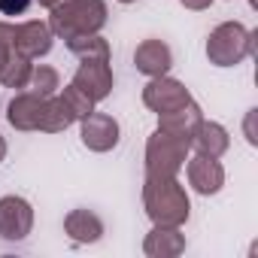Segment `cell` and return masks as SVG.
Segmentation results:
<instances>
[{
  "label": "cell",
  "mask_w": 258,
  "mask_h": 258,
  "mask_svg": "<svg viewBox=\"0 0 258 258\" xmlns=\"http://www.w3.org/2000/svg\"><path fill=\"white\" fill-rule=\"evenodd\" d=\"M61 97H64V103L70 106V112H73L76 118H85V115L94 109V100H91V97H88L82 88H76L73 82H70V85L61 91Z\"/></svg>",
  "instance_id": "obj_21"
},
{
  "label": "cell",
  "mask_w": 258,
  "mask_h": 258,
  "mask_svg": "<svg viewBox=\"0 0 258 258\" xmlns=\"http://www.w3.org/2000/svg\"><path fill=\"white\" fill-rule=\"evenodd\" d=\"M255 52V34L240 22H222L207 40V58L216 67H237L243 58Z\"/></svg>",
  "instance_id": "obj_3"
},
{
  "label": "cell",
  "mask_w": 258,
  "mask_h": 258,
  "mask_svg": "<svg viewBox=\"0 0 258 258\" xmlns=\"http://www.w3.org/2000/svg\"><path fill=\"white\" fill-rule=\"evenodd\" d=\"M58 4H64V0H40V7H46V10H52V7H58Z\"/></svg>",
  "instance_id": "obj_25"
},
{
  "label": "cell",
  "mask_w": 258,
  "mask_h": 258,
  "mask_svg": "<svg viewBox=\"0 0 258 258\" xmlns=\"http://www.w3.org/2000/svg\"><path fill=\"white\" fill-rule=\"evenodd\" d=\"M31 228H34V210L25 198H16V195L0 198V237L25 240Z\"/></svg>",
  "instance_id": "obj_6"
},
{
  "label": "cell",
  "mask_w": 258,
  "mask_h": 258,
  "mask_svg": "<svg viewBox=\"0 0 258 258\" xmlns=\"http://www.w3.org/2000/svg\"><path fill=\"white\" fill-rule=\"evenodd\" d=\"M134 64H137V70L143 76L155 79V76H164L173 67V52L161 40H143L137 46V52H134Z\"/></svg>",
  "instance_id": "obj_11"
},
{
  "label": "cell",
  "mask_w": 258,
  "mask_h": 258,
  "mask_svg": "<svg viewBox=\"0 0 258 258\" xmlns=\"http://www.w3.org/2000/svg\"><path fill=\"white\" fill-rule=\"evenodd\" d=\"M64 231H67L76 243H94V240H100V234H103V222H100L91 210H73V213H67V219H64Z\"/></svg>",
  "instance_id": "obj_15"
},
{
  "label": "cell",
  "mask_w": 258,
  "mask_h": 258,
  "mask_svg": "<svg viewBox=\"0 0 258 258\" xmlns=\"http://www.w3.org/2000/svg\"><path fill=\"white\" fill-rule=\"evenodd\" d=\"M188 161V182L195 191L201 195H216L222 185H225V170L219 164V158H210V155H195V158H185Z\"/></svg>",
  "instance_id": "obj_10"
},
{
  "label": "cell",
  "mask_w": 258,
  "mask_h": 258,
  "mask_svg": "<svg viewBox=\"0 0 258 258\" xmlns=\"http://www.w3.org/2000/svg\"><path fill=\"white\" fill-rule=\"evenodd\" d=\"M73 85L82 88L94 103L109 97L112 91V70H109V58H94V61H82L76 76H73Z\"/></svg>",
  "instance_id": "obj_7"
},
{
  "label": "cell",
  "mask_w": 258,
  "mask_h": 258,
  "mask_svg": "<svg viewBox=\"0 0 258 258\" xmlns=\"http://www.w3.org/2000/svg\"><path fill=\"white\" fill-rule=\"evenodd\" d=\"M13 37H16V25L0 22V67H4V64H7V58L16 52V43H13Z\"/></svg>",
  "instance_id": "obj_22"
},
{
  "label": "cell",
  "mask_w": 258,
  "mask_h": 258,
  "mask_svg": "<svg viewBox=\"0 0 258 258\" xmlns=\"http://www.w3.org/2000/svg\"><path fill=\"white\" fill-rule=\"evenodd\" d=\"M143 207L155 225L179 228L188 219V195L176 182V176H146L143 185Z\"/></svg>",
  "instance_id": "obj_1"
},
{
  "label": "cell",
  "mask_w": 258,
  "mask_h": 258,
  "mask_svg": "<svg viewBox=\"0 0 258 258\" xmlns=\"http://www.w3.org/2000/svg\"><path fill=\"white\" fill-rule=\"evenodd\" d=\"M106 25V4L103 0H64L52 7L49 28L55 37L73 40L82 34H97Z\"/></svg>",
  "instance_id": "obj_2"
},
{
  "label": "cell",
  "mask_w": 258,
  "mask_h": 258,
  "mask_svg": "<svg viewBox=\"0 0 258 258\" xmlns=\"http://www.w3.org/2000/svg\"><path fill=\"white\" fill-rule=\"evenodd\" d=\"M76 121V115L70 112V106L64 103V97L58 94H52V97H46V103H43V118H40V131H46V134H58V131H67V127Z\"/></svg>",
  "instance_id": "obj_17"
},
{
  "label": "cell",
  "mask_w": 258,
  "mask_h": 258,
  "mask_svg": "<svg viewBox=\"0 0 258 258\" xmlns=\"http://www.w3.org/2000/svg\"><path fill=\"white\" fill-rule=\"evenodd\" d=\"M191 100V94H188V88L179 82V79H170L167 73L164 76H155L146 88H143V103L152 109V112H173V109H179V106H185Z\"/></svg>",
  "instance_id": "obj_5"
},
{
  "label": "cell",
  "mask_w": 258,
  "mask_h": 258,
  "mask_svg": "<svg viewBox=\"0 0 258 258\" xmlns=\"http://www.w3.org/2000/svg\"><path fill=\"white\" fill-rule=\"evenodd\" d=\"M82 143L91 152H109L118 143V121L106 112H88L82 118Z\"/></svg>",
  "instance_id": "obj_9"
},
{
  "label": "cell",
  "mask_w": 258,
  "mask_h": 258,
  "mask_svg": "<svg viewBox=\"0 0 258 258\" xmlns=\"http://www.w3.org/2000/svg\"><path fill=\"white\" fill-rule=\"evenodd\" d=\"M52 40H55L52 28H49L46 22H40V19H31V22L16 25V37H13L16 52H22V55L31 58V61L49 55V52H52Z\"/></svg>",
  "instance_id": "obj_8"
},
{
  "label": "cell",
  "mask_w": 258,
  "mask_h": 258,
  "mask_svg": "<svg viewBox=\"0 0 258 258\" xmlns=\"http://www.w3.org/2000/svg\"><path fill=\"white\" fill-rule=\"evenodd\" d=\"M179 4H182L185 10H195V13H201V10H210V4H213V0H179Z\"/></svg>",
  "instance_id": "obj_24"
},
{
  "label": "cell",
  "mask_w": 258,
  "mask_h": 258,
  "mask_svg": "<svg viewBox=\"0 0 258 258\" xmlns=\"http://www.w3.org/2000/svg\"><path fill=\"white\" fill-rule=\"evenodd\" d=\"M43 103L46 97H37L34 91H25V94H16L10 100V124L19 127V131H40V118H43Z\"/></svg>",
  "instance_id": "obj_13"
},
{
  "label": "cell",
  "mask_w": 258,
  "mask_h": 258,
  "mask_svg": "<svg viewBox=\"0 0 258 258\" xmlns=\"http://www.w3.org/2000/svg\"><path fill=\"white\" fill-rule=\"evenodd\" d=\"M185 158H188L185 140L167 131H155L146 143V176H176Z\"/></svg>",
  "instance_id": "obj_4"
},
{
  "label": "cell",
  "mask_w": 258,
  "mask_h": 258,
  "mask_svg": "<svg viewBox=\"0 0 258 258\" xmlns=\"http://www.w3.org/2000/svg\"><path fill=\"white\" fill-rule=\"evenodd\" d=\"M188 146L198 149V155H210V158H222L231 146V137L228 131L219 124V121H201L198 124V131L191 134Z\"/></svg>",
  "instance_id": "obj_14"
},
{
  "label": "cell",
  "mask_w": 258,
  "mask_h": 258,
  "mask_svg": "<svg viewBox=\"0 0 258 258\" xmlns=\"http://www.w3.org/2000/svg\"><path fill=\"white\" fill-rule=\"evenodd\" d=\"M67 49L79 58V61H94V58H109V43L100 34H82L67 40Z\"/></svg>",
  "instance_id": "obj_19"
},
{
  "label": "cell",
  "mask_w": 258,
  "mask_h": 258,
  "mask_svg": "<svg viewBox=\"0 0 258 258\" xmlns=\"http://www.w3.org/2000/svg\"><path fill=\"white\" fill-rule=\"evenodd\" d=\"M204 121V112H201V106L195 103V100H188L185 106H179V109H173V112H161V118H158V131H167V134H173V137H179V140H191V134L198 131V124Z\"/></svg>",
  "instance_id": "obj_12"
},
{
  "label": "cell",
  "mask_w": 258,
  "mask_h": 258,
  "mask_svg": "<svg viewBox=\"0 0 258 258\" xmlns=\"http://www.w3.org/2000/svg\"><path fill=\"white\" fill-rule=\"evenodd\" d=\"M118 4H134V0H118Z\"/></svg>",
  "instance_id": "obj_27"
},
{
  "label": "cell",
  "mask_w": 258,
  "mask_h": 258,
  "mask_svg": "<svg viewBox=\"0 0 258 258\" xmlns=\"http://www.w3.org/2000/svg\"><path fill=\"white\" fill-rule=\"evenodd\" d=\"M28 88L37 94V97H52L58 88H61V79H58V70L40 64L31 70V79H28Z\"/></svg>",
  "instance_id": "obj_20"
},
{
  "label": "cell",
  "mask_w": 258,
  "mask_h": 258,
  "mask_svg": "<svg viewBox=\"0 0 258 258\" xmlns=\"http://www.w3.org/2000/svg\"><path fill=\"white\" fill-rule=\"evenodd\" d=\"M4 158H7V140L0 137V161H4Z\"/></svg>",
  "instance_id": "obj_26"
},
{
  "label": "cell",
  "mask_w": 258,
  "mask_h": 258,
  "mask_svg": "<svg viewBox=\"0 0 258 258\" xmlns=\"http://www.w3.org/2000/svg\"><path fill=\"white\" fill-rule=\"evenodd\" d=\"M31 0H0V13L4 16H25Z\"/></svg>",
  "instance_id": "obj_23"
},
{
  "label": "cell",
  "mask_w": 258,
  "mask_h": 258,
  "mask_svg": "<svg viewBox=\"0 0 258 258\" xmlns=\"http://www.w3.org/2000/svg\"><path fill=\"white\" fill-rule=\"evenodd\" d=\"M143 249H146V255H179V252L185 249V240H182V234H179L176 228H170V225H155V228L149 231Z\"/></svg>",
  "instance_id": "obj_16"
},
{
  "label": "cell",
  "mask_w": 258,
  "mask_h": 258,
  "mask_svg": "<svg viewBox=\"0 0 258 258\" xmlns=\"http://www.w3.org/2000/svg\"><path fill=\"white\" fill-rule=\"evenodd\" d=\"M31 58H25L22 52H13L7 58V64L0 67V82H4L7 88H28V79H31Z\"/></svg>",
  "instance_id": "obj_18"
}]
</instances>
